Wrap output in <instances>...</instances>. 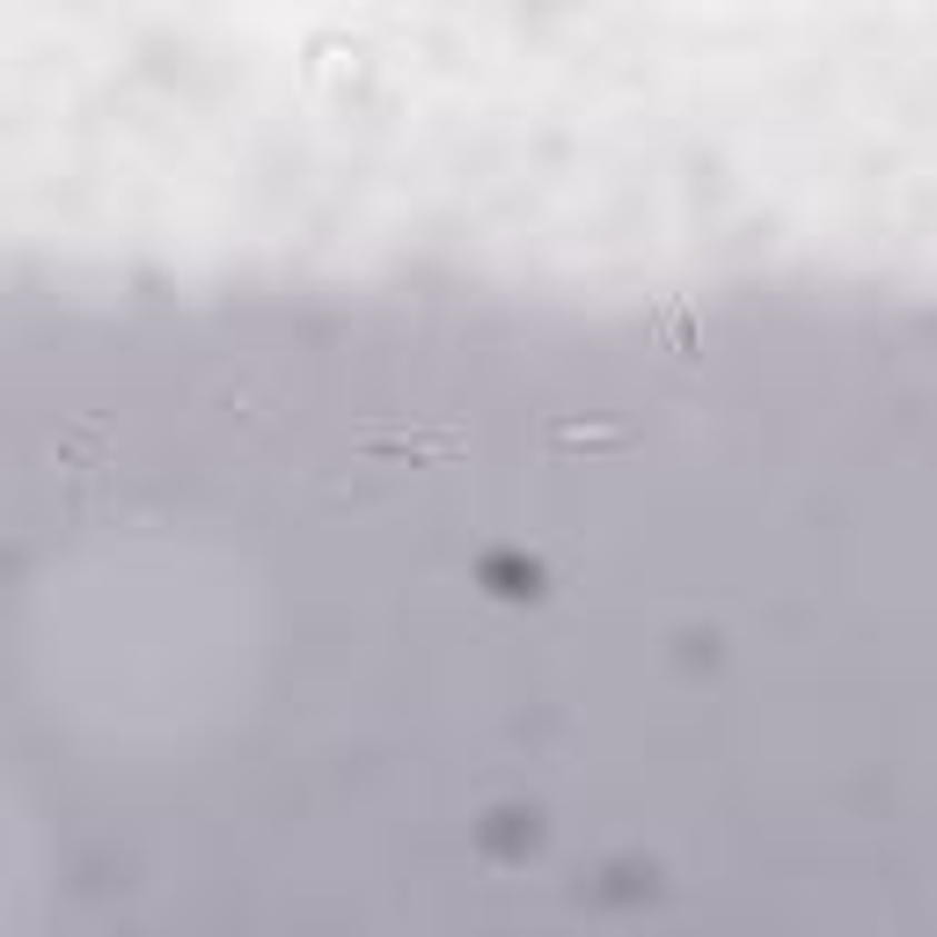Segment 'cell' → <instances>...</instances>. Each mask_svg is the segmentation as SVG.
Wrapping results in <instances>:
<instances>
[{
	"mask_svg": "<svg viewBox=\"0 0 937 937\" xmlns=\"http://www.w3.org/2000/svg\"><path fill=\"white\" fill-rule=\"evenodd\" d=\"M549 440L557 447H630V432H616V425H557Z\"/></svg>",
	"mask_w": 937,
	"mask_h": 937,
	"instance_id": "obj_1",
	"label": "cell"
}]
</instances>
